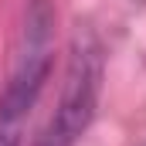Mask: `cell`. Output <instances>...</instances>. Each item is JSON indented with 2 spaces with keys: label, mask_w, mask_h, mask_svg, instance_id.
Instances as JSON below:
<instances>
[{
  "label": "cell",
  "mask_w": 146,
  "mask_h": 146,
  "mask_svg": "<svg viewBox=\"0 0 146 146\" xmlns=\"http://www.w3.org/2000/svg\"><path fill=\"white\" fill-rule=\"evenodd\" d=\"M51 58H54V10L48 0H27L14 72L0 95V115L27 119L44 82L51 78Z\"/></svg>",
  "instance_id": "7a4b0ae2"
},
{
  "label": "cell",
  "mask_w": 146,
  "mask_h": 146,
  "mask_svg": "<svg viewBox=\"0 0 146 146\" xmlns=\"http://www.w3.org/2000/svg\"><path fill=\"white\" fill-rule=\"evenodd\" d=\"M102 75H106L102 44L92 34H78L75 44H72V54H68L58 109L48 119V126L41 129L34 146H75L82 139V133L95 119L99 92H102Z\"/></svg>",
  "instance_id": "6da1fadb"
},
{
  "label": "cell",
  "mask_w": 146,
  "mask_h": 146,
  "mask_svg": "<svg viewBox=\"0 0 146 146\" xmlns=\"http://www.w3.org/2000/svg\"><path fill=\"white\" fill-rule=\"evenodd\" d=\"M21 133H24V119L0 115V146H21Z\"/></svg>",
  "instance_id": "3957f363"
},
{
  "label": "cell",
  "mask_w": 146,
  "mask_h": 146,
  "mask_svg": "<svg viewBox=\"0 0 146 146\" xmlns=\"http://www.w3.org/2000/svg\"><path fill=\"white\" fill-rule=\"evenodd\" d=\"M139 3H146V0H139Z\"/></svg>",
  "instance_id": "277c9868"
}]
</instances>
